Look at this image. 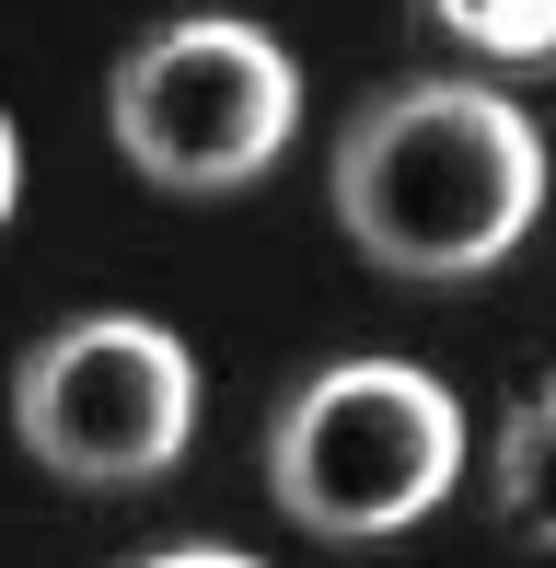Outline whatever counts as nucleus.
I'll use <instances>...</instances> for the list:
<instances>
[{
  "instance_id": "1",
  "label": "nucleus",
  "mask_w": 556,
  "mask_h": 568,
  "mask_svg": "<svg viewBox=\"0 0 556 568\" xmlns=\"http://www.w3.org/2000/svg\"><path fill=\"white\" fill-rule=\"evenodd\" d=\"M337 232L394 278H487L545 210V140L487 82H394L337 140Z\"/></svg>"
},
{
  "instance_id": "2",
  "label": "nucleus",
  "mask_w": 556,
  "mask_h": 568,
  "mask_svg": "<svg viewBox=\"0 0 556 568\" xmlns=\"http://www.w3.org/2000/svg\"><path fill=\"white\" fill-rule=\"evenodd\" d=\"M452 476H464V406L418 359H325L267 429L278 510L325 546H371V534L429 523L452 499Z\"/></svg>"
},
{
  "instance_id": "3",
  "label": "nucleus",
  "mask_w": 556,
  "mask_h": 568,
  "mask_svg": "<svg viewBox=\"0 0 556 568\" xmlns=\"http://www.w3.org/2000/svg\"><path fill=\"white\" fill-rule=\"evenodd\" d=\"M105 116H116V151L163 197H233V186H256L278 163V140L301 116V70L256 23L186 12V23H151L128 59H116Z\"/></svg>"
},
{
  "instance_id": "4",
  "label": "nucleus",
  "mask_w": 556,
  "mask_h": 568,
  "mask_svg": "<svg viewBox=\"0 0 556 568\" xmlns=\"http://www.w3.org/2000/svg\"><path fill=\"white\" fill-rule=\"evenodd\" d=\"M12 429L70 487H151L197 442V359L151 314H82L23 348Z\"/></svg>"
},
{
  "instance_id": "5",
  "label": "nucleus",
  "mask_w": 556,
  "mask_h": 568,
  "mask_svg": "<svg viewBox=\"0 0 556 568\" xmlns=\"http://www.w3.org/2000/svg\"><path fill=\"white\" fill-rule=\"evenodd\" d=\"M487 499H498V523H511L522 546H556V383L511 406L498 464H487Z\"/></svg>"
},
{
  "instance_id": "6",
  "label": "nucleus",
  "mask_w": 556,
  "mask_h": 568,
  "mask_svg": "<svg viewBox=\"0 0 556 568\" xmlns=\"http://www.w3.org/2000/svg\"><path fill=\"white\" fill-rule=\"evenodd\" d=\"M418 12L487 70H556V0H418Z\"/></svg>"
},
{
  "instance_id": "7",
  "label": "nucleus",
  "mask_w": 556,
  "mask_h": 568,
  "mask_svg": "<svg viewBox=\"0 0 556 568\" xmlns=\"http://www.w3.org/2000/svg\"><path fill=\"white\" fill-rule=\"evenodd\" d=\"M140 568H256L244 546H163V557H140Z\"/></svg>"
},
{
  "instance_id": "8",
  "label": "nucleus",
  "mask_w": 556,
  "mask_h": 568,
  "mask_svg": "<svg viewBox=\"0 0 556 568\" xmlns=\"http://www.w3.org/2000/svg\"><path fill=\"white\" fill-rule=\"evenodd\" d=\"M12 186H23V140H12V116H0V221H12Z\"/></svg>"
}]
</instances>
